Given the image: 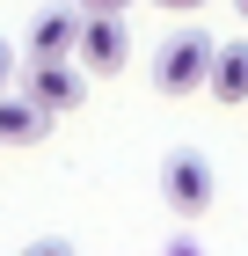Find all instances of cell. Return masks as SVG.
<instances>
[{"label":"cell","mask_w":248,"mask_h":256,"mask_svg":"<svg viewBox=\"0 0 248 256\" xmlns=\"http://www.w3.org/2000/svg\"><path fill=\"white\" fill-rule=\"evenodd\" d=\"M212 52H219V44H212L197 22L168 30L161 52H153V88H161V96H197V88L212 80Z\"/></svg>","instance_id":"obj_1"},{"label":"cell","mask_w":248,"mask_h":256,"mask_svg":"<svg viewBox=\"0 0 248 256\" xmlns=\"http://www.w3.org/2000/svg\"><path fill=\"white\" fill-rule=\"evenodd\" d=\"M161 198H168V212H183V220L212 212V198H219V176H212V161L197 154V146H175V154L161 161Z\"/></svg>","instance_id":"obj_2"},{"label":"cell","mask_w":248,"mask_h":256,"mask_svg":"<svg viewBox=\"0 0 248 256\" xmlns=\"http://www.w3.org/2000/svg\"><path fill=\"white\" fill-rule=\"evenodd\" d=\"M80 74H88L80 59H29V80H22V88H29L51 118H66V110L88 102V80H80Z\"/></svg>","instance_id":"obj_3"},{"label":"cell","mask_w":248,"mask_h":256,"mask_svg":"<svg viewBox=\"0 0 248 256\" xmlns=\"http://www.w3.org/2000/svg\"><path fill=\"white\" fill-rule=\"evenodd\" d=\"M80 15H88V8H80ZM73 59L88 66V74H124V59H132V30H124V15H88Z\"/></svg>","instance_id":"obj_4"},{"label":"cell","mask_w":248,"mask_h":256,"mask_svg":"<svg viewBox=\"0 0 248 256\" xmlns=\"http://www.w3.org/2000/svg\"><path fill=\"white\" fill-rule=\"evenodd\" d=\"M44 132H51V110H44V102L15 80V88L0 96V146H37Z\"/></svg>","instance_id":"obj_5"},{"label":"cell","mask_w":248,"mask_h":256,"mask_svg":"<svg viewBox=\"0 0 248 256\" xmlns=\"http://www.w3.org/2000/svg\"><path fill=\"white\" fill-rule=\"evenodd\" d=\"M80 22L88 15H80L73 0H66V8H44V15L29 22V59H73L80 52Z\"/></svg>","instance_id":"obj_6"},{"label":"cell","mask_w":248,"mask_h":256,"mask_svg":"<svg viewBox=\"0 0 248 256\" xmlns=\"http://www.w3.org/2000/svg\"><path fill=\"white\" fill-rule=\"evenodd\" d=\"M205 96L212 102H248V37H234V44H219L212 52V80H205Z\"/></svg>","instance_id":"obj_7"},{"label":"cell","mask_w":248,"mask_h":256,"mask_svg":"<svg viewBox=\"0 0 248 256\" xmlns=\"http://www.w3.org/2000/svg\"><path fill=\"white\" fill-rule=\"evenodd\" d=\"M7 88H15V44L0 37V96H7Z\"/></svg>","instance_id":"obj_8"},{"label":"cell","mask_w":248,"mask_h":256,"mask_svg":"<svg viewBox=\"0 0 248 256\" xmlns=\"http://www.w3.org/2000/svg\"><path fill=\"white\" fill-rule=\"evenodd\" d=\"M73 8H88V15H124L132 0H73Z\"/></svg>","instance_id":"obj_9"},{"label":"cell","mask_w":248,"mask_h":256,"mask_svg":"<svg viewBox=\"0 0 248 256\" xmlns=\"http://www.w3.org/2000/svg\"><path fill=\"white\" fill-rule=\"evenodd\" d=\"M153 8H161V15H197L205 0H153Z\"/></svg>","instance_id":"obj_10"},{"label":"cell","mask_w":248,"mask_h":256,"mask_svg":"<svg viewBox=\"0 0 248 256\" xmlns=\"http://www.w3.org/2000/svg\"><path fill=\"white\" fill-rule=\"evenodd\" d=\"M234 15H241V22H248V0H234Z\"/></svg>","instance_id":"obj_11"}]
</instances>
